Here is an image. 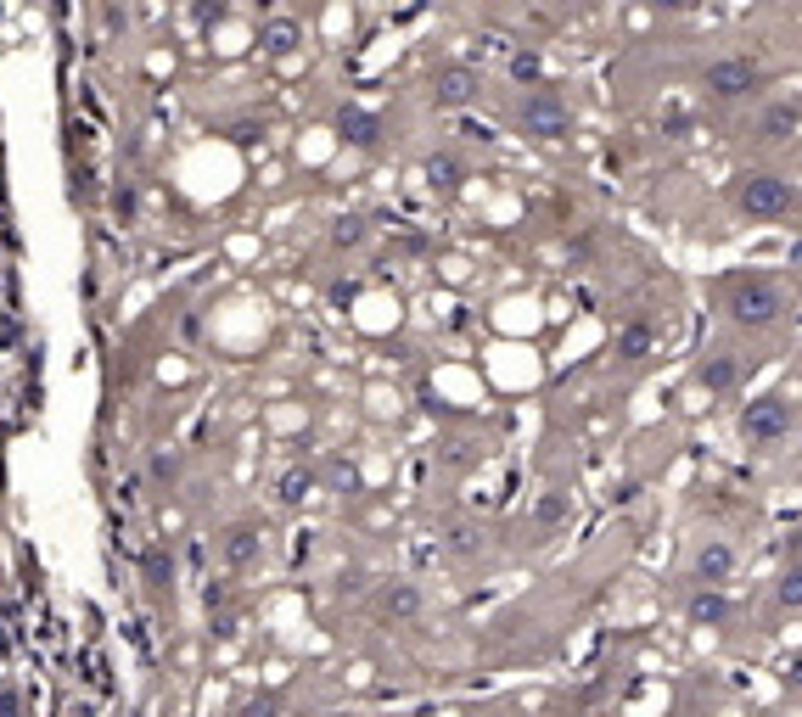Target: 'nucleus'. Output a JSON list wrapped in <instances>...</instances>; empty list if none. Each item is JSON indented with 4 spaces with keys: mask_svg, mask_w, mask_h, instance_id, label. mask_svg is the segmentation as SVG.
Instances as JSON below:
<instances>
[{
    "mask_svg": "<svg viewBox=\"0 0 802 717\" xmlns=\"http://www.w3.org/2000/svg\"><path fill=\"white\" fill-rule=\"evenodd\" d=\"M802 129V101H769L758 113V141L763 146H780V141H791Z\"/></svg>",
    "mask_w": 802,
    "mask_h": 717,
    "instance_id": "obj_7",
    "label": "nucleus"
},
{
    "mask_svg": "<svg viewBox=\"0 0 802 717\" xmlns=\"http://www.w3.org/2000/svg\"><path fill=\"white\" fill-rule=\"evenodd\" d=\"M258 45H264L270 57H292V51L303 45V23H298V17H287V12L264 17V23H258Z\"/></svg>",
    "mask_w": 802,
    "mask_h": 717,
    "instance_id": "obj_9",
    "label": "nucleus"
},
{
    "mask_svg": "<svg viewBox=\"0 0 802 717\" xmlns=\"http://www.w3.org/2000/svg\"><path fill=\"white\" fill-rule=\"evenodd\" d=\"M724 309H730V320L741 325V331H769V325H780V314H786V292H780V281H769V275H735V281L724 286Z\"/></svg>",
    "mask_w": 802,
    "mask_h": 717,
    "instance_id": "obj_2",
    "label": "nucleus"
},
{
    "mask_svg": "<svg viewBox=\"0 0 802 717\" xmlns=\"http://www.w3.org/2000/svg\"><path fill=\"white\" fill-rule=\"evenodd\" d=\"M337 129H343L354 146H376V141H382V118L365 113V107H343V113H337Z\"/></svg>",
    "mask_w": 802,
    "mask_h": 717,
    "instance_id": "obj_13",
    "label": "nucleus"
},
{
    "mask_svg": "<svg viewBox=\"0 0 802 717\" xmlns=\"http://www.w3.org/2000/svg\"><path fill=\"white\" fill-rule=\"evenodd\" d=\"M651 353V325L645 320H629L617 331V359H645Z\"/></svg>",
    "mask_w": 802,
    "mask_h": 717,
    "instance_id": "obj_14",
    "label": "nucleus"
},
{
    "mask_svg": "<svg viewBox=\"0 0 802 717\" xmlns=\"http://www.w3.org/2000/svg\"><path fill=\"white\" fill-rule=\"evenodd\" d=\"M146 577H152V583H169V555H163V549H146Z\"/></svg>",
    "mask_w": 802,
    "mask_h": 717,
    "instance_id": "obj_20",
    "label": "nucleus"
},
{
    "mask_svg": "<svg viewBox=\"0 0 802 717\" xmlns=\"http://www.w3.org/2000/svg\"><path fill=\"white\" fill-rule=\"evenodd\" d=\"M702 90L713 101H746L763 90V62L752 51H730V57H718L702 68Z\"/></svg>",
    "mask_w": 802,
    "mask_h": 717,
    "instance_id": "obj_3",
    "label": "nucleus"
},
{
    "mask_svg": "<svg viewBox=\"0 0 802 717\" xmlns=\"http://www.w3.org/2000/svg\"><path fill=\"white\" fill-rule=\"evenodd\" d=\"M730 208L752 225H769V219H791L797 213V185L786 174H769V169H746L730 180Z\"/></svg>",
    "mask_w": 802,
    "mask_h": 717,
    "instance_id": "obj_1",
    "label": "nucleus"
},
{
    "mask_svg": "<svg viewBox=\"0 0 802 717\" xmlns=\"http://www.w3.org/2000/svg\"><path fill=\"white\" fill-rule=\"evenodd\" d=\"M365 236H371V230H365V219H359V213H348V219H337V225H331V247H359Z\"/></svg>",
    "mask_w": 802,
    "mask_h": 717,
    "instance_id": "obj_17",
    "label": "nucleus"
},
{
    "mask_svg": "<svg viewBox=\"0 0 802 717\" xmlns=\"http://www.w3.org/2000/svg\"><path fill=\"white\" fill-rule=\"evenodd\" d=\"M152 477H158V482H169V477H174V454H163V449L152 454Z\"/></svg>",
    "mask_w": 802,
    "mask_h": 717,
    "instance_id": "obj_23",
    "label": "nucleus"
},
{
    "mask_svg": "<svg viewBox=\"0 0 802 717\" xmlns=\"http://www.w3.org/2000/svg\"><path fill=\"white\" fill-rule=\"evenodd\" d=\"M791 426H797V409H791V398H780V393H763V398H752V404L741 409V437L752 443V449L786 443Z\"/></svg>",
    "mask_w": 802,
    "mask_h": 717,
    "instance_id": "obj_4",
    "label": "nucleus"
},
{
    "mask_svg": "<svg viewBox=\"0 0 802 717\" xmlns=\"http://www.w3.org/2000/svg\"><path fill=\"white\" fill-rule=\"evenodd\" d=\"M780 605H786V611H802V561H791L786 577H780Z\"/></svg>",
    "mask_w": 802,
    "mask_h": 717,
    "instance_id": "obj_18",
    "label": "nucleus"
},
{
    "mask_svg": "<svg viewBox=\"0 0 802 717\" xmlns=\"http://www.w3.org/2000/svg\"><path fill=\"white\" fill-rule=\"evenodd\" d=\"M0 717H23V701H17L12 684H0Z\"/></svg>",
    "mask_w": 802,
    "mask_h": 717,
    "instance_id": "obj_22",
    "label": "nucleus"
},
{
    "mask_svg": "<svg viewBox=\"0 0 802 717\" xmlns=\"http://www.w3.org/2000/svg\"><path fill=\"white\" fill-rule=\"evenodd\" d=\"M730 572H735V549L724 544V538H707V544L696 549V583H702V589H724Z\"/></svg>",
    "mask_w": 802,
    "mask_h": 717,
    "instance_id": "obj_8",
    "label": "nucleus"
},
{
    "mask_svg": "<svg viewBox=\"0 0 802 717\" xmlns=\"http://www.w3.org/2000/svg\"><path fill=\"white\" fill-rule=\"evenodd\" d=\"M427 169H432V180H444V185H455V174H460V163H455V157H432Z\"/></svg>",
    "mask_w": 802,
    "mask_h": 717,
    "instance_id": "obj_21",
    "label": "nucleus"
},
{
    "mask_svg": "<svg viewBox=\"0 0 802 717\" xmlns=\"http://www.w3.org/2000/svg\"><path fill=\"white\" fill-rule=\"evenodd\" d=\"M516 124H522V135H533V141H561L567 129H573V107H567V96L561 90H528L522 96V107H516Z\"/></svg>",
    "mask_w": 802,
    "mask_h": 717,
    "instance_id": "obj_5",
    "label": "nucleus"
},
{
    "mask_svg": "<svg viewBox=\"0 0 802 717\" xmlns=\"http://www.w3.org/2000/svg\"><path fill=\"white\" fill-rule=\"evenodd\" d=\"M303 488H309V477H287V482H281V499H287V505H298Z\"/></svg>",
    "mask_w": 802,
    "mask_h": 717,
    "instance_id": "obj_24",
    "label": "nucleus"
},
{
    "mask_svg": "<svg viewBox=\"0 0 802 717\" xmlns=\"http://www.w3.org/2000/svg\"><path fill=\"white\" fill-rule=\"evenodd\" d=\"M741 376H746V365L735 353H713V359H702V370H696V381H702L707 393H735Z\"/></svg>",
    "mask_w": 802,
    "mask_h": 717,
    "instance_id": "obj_10",
    "label": "nucleus"
},
{
    "mask_svg": "<svg viewBox=\"0 0 802 717\" xmlns=\"http://www.w3.org/2000/svg\"><path fill=\"white\" fill-rule=\"evenodd\" d=\"M477 90H483V79H477L472 62H449V68L432 73V107H444V113H455V107H472Z\"/></svg>",
    "mask_w": 802,
    "mask_h": 717,
    "instance_id": "obj_6",
    "label": "nucleus"
},
{
    "mask_svg": "<svg viewBox=\"0 0 802 717\" xmlns=\"http://www.w3.org/2000/svg\"><path fill=\"white\" fill-rule=\"evenodd\" d=\"M539 73H545V68H539V57H533V51H516V57H511V79H516V85H533V90H539Z\"/></svg>",
    "mask_w": 802,
    "mask_h": 717,
    "instance_id": "obj_19",
    "label": "nucleus"
},
{
    "mask_svg": "<svg viewBox=\"0 0 802 717\" xmlns=\"http://www.w3.org/2000/svg\"><path fill=\"white\" fill-rule=\"evenodd\" d=\"M219 555H225L230 572H247V566H258V555H264V538H258L253 527H230L225 544H219Z\"/></svg>",
    "mask_w": 802,
    "mask_h": 717,
    "instance_id": "obj_12",
    "label": "nucleus"
},
{
    "mask_svg": "<svg viewBox=\"0 0 802 717\" xmlns=\"http://www.w3.org/2000/svg\"><path fill=\"white\" fill-rule=\"evenodd\" d=\"M730 617V600L718 589H696L690 594V622H724Z\"/></svg>",
    "mask_w": 802,
    "mask_h": 717,
    "instance_id": "obj_15",
    "label": "nucleus"
},
{
    "mask_svg": "<svg viewBox=\"0 0 802 717\" xmlns=\"http://www.w3.org/2000/svg\"><path fill=\"white\" fill-rule=\"evenodd\" d=\"M786 678H791V684H797V689H802V656H791V667H786Z\"/></svg>",
    "mask_w": 802,
    "mask_h": 717,
    "instance_id": "obj_25",
    "label": "nucleus"
},
{
    "mask_svg": "<svg viewBox=\"0 0 802 717\" xmlns=\"http://www.w3.org/2000/svg\"><path fill=\"white\" fill-rule=\"evenodd\" d=\"M561 521H573V499L567 493H545L539 499V527H561Z\"/></svg>",
    "mask_w": 802,
    "mask_h": 717,
    "instance_id": "obj_16",
    "label": "nucleus"
},
{
    "mask_svg": "<svg viewBox=\"0 0 802 717\" xmlns=\"http://www.w3.org/2000/svg\"><path fill=\"white\" fill-rule=\"evenodd\" d=\"M376 611H382L387 622H416L421 617V589L416 583H387V589L376 594Z\"/></svg>",
    "mask_w": 802,
    "mask_h": 717,
    "instance_id": "obj_11",
    "label": "nucleus"
}]
</instances>
